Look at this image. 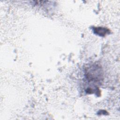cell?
Here are the masks:
<instances>
[{
  "mask_svg": "<svg viewBox=\"0 0 120 120\" xmlns=\"http://www.w3.org/2000/svg\"><path fill=\"white\" fill-rule=\"evenodd\" d=\"M95 33L100 35V36H105L106 33L108 32V30H106L104 28L98 27L96 28L94 30Z\"/></svg>",
  "mask_w": 120,
  "mask_h": 120,
  "instance_id": "1",
  "label": "cell"
}]
</instances>
